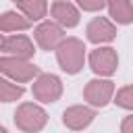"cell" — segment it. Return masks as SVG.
I'll return each instance as SVG.
<instances>
[{
    "mask_svg": "<svg viewBox=\"0 0 133 133\" xmlns=\"http://www.w3.org/2000/svg\"><path fill=\"white\" fill-rule=\"evenodd\" d=\"M96 118V110L94 106H83V104H75L64 108L62 112V125L71 131H83L87 129Z\"/></svg>",
    "mask_w": 133,
    "mask_h": 133,
    "instance_id": "obj_9",
    "label": "cell"
},
{
    "mask_svg": "<svg viewBox=\"0 0 133 133\" xmlns=\"http://www.w3.org/2000/svg\"><path fill=\"white\" fill-rule=\"evenodd\" d=\"M85 44L79 37H64V42L54 50L56 62L66 75H77L85 64Z\"/></svg>",
    "mask_w": 133,
    "mask_h": 133,
    "instance_id": "obj_1",
    "label": "cell"
},
{
    "mask_svg": "<svg viewBox=\"0 0 133 133\" xmlns=\"http://www.w3.org/2000/svg\"><path fill=\"white\" fill-rule=\"evenodd\" d=\"M23 94H25V87L21 83H17V81H12L8 77H2L0 79V100L2 102H6V104L8 102H15Z\"/></svg>",
    "mask_w": 133,
    "mask_h": 133,
    "instance_id": "obj_15",
    "label": "cell"
},
{
    "mask_svg": "<svg viewBox=\"0 0 133 133\" xmlns=\"http://www.w3.org/2000/svg\"><path fill=\"white\" fill-rule=\"evenodd\" d=\"M2 56H15V58H23V60H29L33 54H35V46L33 42L23 35V33H15V35H2Z\"/></svg>",
    "mask_w": 133,
    "mask_h": 133,
    "instance_id": "obj_8",
    "label": "cell"
},
{
    "mask_svg": "<svg viewBox=\"0 0 133 133\" xmlns=\"http://www.w3.org/2000/svg\"><path fill=\"white\" fill-rule=\"evenodd\" d=\"M0 71L4 77L17 81V83H29V81H35L42 73L39 69L29 62V60H23V58H15V56H2L0 58Z\"/></svg>",
    "mask_w": 133,
    "mask_h": 133,
    "instance_id": "obj_3",
    "label": "cell"
},
{
    "mask_svg": "<svg viewBox=\"0 0 133 133\" xmlns=\"http://www.w3.org/2000/svg\"><path fill=\"white\" fill-rule=\"evenodd\" d=\"M83 98L87 100L89 106L94 108H104L106 104H110L114 100V83L108 77H100V79H91L85 83L83 87Z\"/></svg>",
    "mask_w": 133,
    "mask_h": 133,
    "instance_id": "obj_6",
    "label": "cell"
},
{
    "mask_svg": "<svg viewBox=\"0 0 133 133\" xmlns=\"http://www.w3.org/2000/svg\"><path fill=\"white\" fill-rule=\"evenodd\" d=\"M33 37H35V44L42 48V50H56L62 42H64V27L56 21H42L35 31H33Z\"/></svg>",
    "mask_w": 133,
    "mask_h": 133,
    "instance_id": "obj_7",
    "label": "cell"
},
{
    "mask_svg": "<svg viewBox=\"0 0 133 133\" xmlns=\"http://www.w3.org/2000/svg\"><path fill=\"white\" fill-rule=\"evenodd\" d=\"M108 15L118 25L133 23V4L131 0H108Z\"/></svg>",
    "mask_w": 133,
    "mask_h": 133,
    "instance_id": "obj_13",
    "label": "cell"
},
{
    "mask_svg": "<svg viewBox=\"0 0 133 133\" xmlns=\"http://www.w3.org/2000/svg\"><path fill=\"white\" fill-rule=\"evenodd\" d=\"M0 133H8V131H6V129H4V127H2V129H0Z\"/></svg>",
    "mask_w": 133,
    "mask_h": 133,
    "instance_id": "obj_19",
    "label": "cell"
},
{
    "mask_svg": "<svg viewBox=\"0 0 133 133\" xmlns=\"http://www.w3.org/2000/svg\"><path fill=\"white\" fill-rule=\"evenodd\" d=\"M77 4H79V8H83L87 12H98L108 4V0H77Z\"/></svg>",
    "mask_w": 133,
    "mask_h": 133,
    "instance_id": "obj_17",
    "label": "cell"
},
{
    "mask_svg": "<svg viewBox=\"0 0 133 133\" xmlns=\"http://www.w3.org/2000/svg\"><path fill=\"white\" fill-rule=\"evenodd\" d=\"M12 2L31 21H42L48 15V0H12Z\"/></svg>",
    "mask_w": 133,
    "mask_h": 133,
    "instance_id": "obj_14",
    "label": "cell"
},
{
    "mask_svg": "<svg viewBox=\"0 0 133 133\" xmlns=\"http://www.w3.org/2000/svg\"><path fill=\"white\" fill-rule=\"evenodd\" d=\"M31 27V19L25 17L23 12H17V10H6L2 12L0 17V31L2 33H12V31H25Z\"/></svg>",
    "mask_w": 133,
    "mask_h": 133,
    "instance_id": "obj_12",
    "label": "cell"
},
{
    "mask_svg": "<svg viewBox=\"0 0 133 133\" xmlns=\"http://www.w3.org/2000/svg\"><path fill=\"white\" fill-rule=\"evenodd\" d=\"M85 37L91 44L102 46V44H108V42H112L116 37V27L106 17H94L85 27Z\"/></svg>",
    "mask_w": 133,
    "mask_h": 133,
    "instance_id": "obj_10",
    "label": "cell"
},
{
    "mask_svg": "<svg viewBox=\"0 0 133 133\" xmlns=\"http://www.w3.org/2000/svg\"><path fill=\"white\" fill-rule=\"evenodd\" d=\"M15 125L23 133H39L48 125V112L33 102H23L15 110Z\"/></svg>",
    "mask_w": 133,
    "mask_h": 133,
    "instance_id": "obj_2",
    "label": "cell"
},
{
    "mask_svg": "<svg viewBox=\"0 0 133 133\" xmlns=\"http://www.w3.org/2000/svg\"><path fill=\"white\" fill-rule=\"evenodd\" d=\"M50 15H52V19H54L56 23H60V25L66 27V29L77 27V25H79V19H81L79 8H77L73 2H69V0H54V2L50 4Z\"/></svg>",
    "mask_w": 133,
    "mask_h": 133,
    "instance_id": "obj_11",
    "label": "cell"
},
{
    "mask_svg": "<svg viewBox=\"0 0 133 133\" xmlns=\"http://www.w3.org/2000/svg\"><path fill=\"white\" fill-rule=\"evenodd\" d=\"M31 94L35 100H39L42 104H52L58 102L62 96V81L58 75L54 73H42L33 85H31Z\"/></svg>",
    "mask_w": 133,
    "mask_h": 133,
    "instance_id": "obj_4",
    "label": "cell"
},
{
    "mask_svg": "<svg viewBox=\"0 0 133 133\" xmlns=\"http://www.w3.org/2000/svg\"><path fill=\"white\" fill-rule=\"evenodd\" d=\"M118 108H125V110H131L133 112V85H125L121 87L116 94H114V100H112Z\"/></svg>",
    "mask_w": 133,
    "mask_h": 133,
    "instance_id": "obj_16",
    "label": "cell"
},
{
    "mask_svg": "<svg viewBox=\"0 0 133 133\" xmlns=\"http://www.w3.org/2000/svg\"><path fill=\"white\" fill-rule=\"evenodd\" d=\"M87 62H89V69L100 75V77H110L116 73L118 69V54L114 48L110 46H98L96 50L89 52L87 56Z\"/></svg>",
    "mask_w": 133,
    "mask_h": 133,
    "instance_id": "obj_5",
    "label": "cell"
},
{
    "mask_svg": "<svg viewBox=\"0 0 133 133\" xmlns=\"http://www.w3.org/2000/svg\"><path fill=\"white\" fill-rule=\"evenodd\" d=\"M121 133H133V114L125 116L121 123Z\"/></svg>",
    "mask_w": 133,
    "mask_h": 133,
    "instance_id": "obj_18",
    "label": "cell"
}]
</instances>
